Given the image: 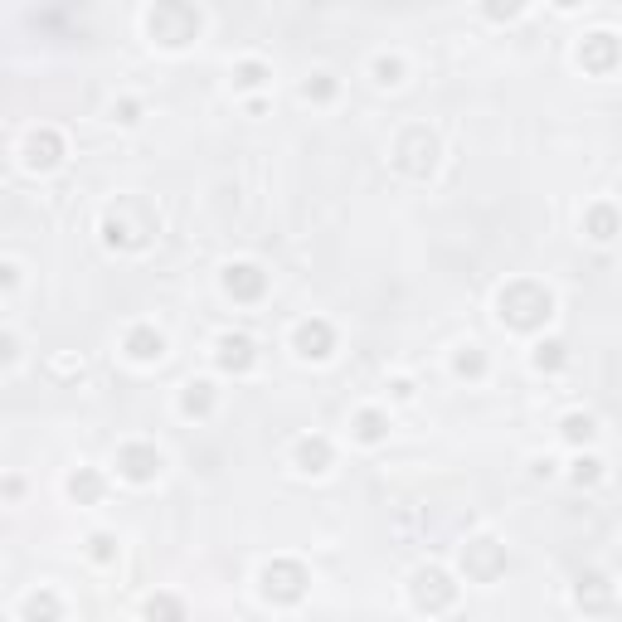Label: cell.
<instances>
[{
    "instance_id": "5b68a950",
    "label": "cell",
    "mask_w": 622,
    "mask_h": 622,
    "mask_svg": "<svg viewBox=\"0 0 622 622\" xmlns=\"http://www.w3.org/2000/svg\"><path fill=\"white\" fill-rule=\"evenodd\" d=\"M564 433L574 438V443H579V438L588 443V438H593V419H569V428H564Z\"/></svg>"
},
{
    "instance_id": "277c9868",
    "label": "cell",
    "mask_w": 622,
    "mask_h": 622,
    "mask_svg": "<svg viewBox=\"0 0 622 622\" xmlns=\"http://www.w3.org/2000/svg\"><path fill=\"white\" fill-rule=\"evenodd\" d=\"M132 355H141V360L161 355V336H151V331H136V336H132Z\"/></svg>"
},
{
    "instance_id": "52a82bcc",
    "label": "cell",
    "mask_w": 622,
    "mask_h": 622,
    "mask_svg": "<svg viewBox=\"0 0 622 622\" xmlns=\"http://www.w3.org/2000/svg\"><path fill=\"white\" fill-rule=\"evenodd\" d=\"M598 477V462H579V482H593Z\"/></svg>"
},
{
    "instance_id": "6da1fadb",
    "label": "cell",
    "mask_w": 622,
    "mask_h": 622,
    "mask_svg": "<svg viewBox=\"0 0 622 622\" xmlns=\"http://www.w3.org/2000/svg\"><path fill=\"white\" fill-rule=\"evenodd\" d=\"M297 345H301V355H326L331 331H326L321 321H311V326H301V331H297Z\"/></svg>"
},
{
    "instance_id": "7a4b0ae2",
    "label": "cell",
    "mask_w": 622,
    "mask_h": 622,
    "mask_svg": "<svg viewBox=\"0 0 622 622\" xmlns=\"http://www.w3.org/2000/svg\"><path fill=\"white\" fill-rule=\"evenodd\" d=\"M258 287H263V277H258L253 268H229V292H243V297H253Z\"/></svg>"
},
{
    "instance_id": "8992f818",
    "label": "cell",
    "mask_w": 622,
    "mask_h": 622,
    "mask_svg": "<svg viewBox=\"0 0 622 622\" xmlns=\"http://www.w3.org/2000/svg\"><path fill=\"white\" fill-rule=\"evenodd\" d=\"M559 350H564V345H559V340H549V345H540V355H535V360H540V365H549V370H554L559 360H564Z\"/></svg>"
},
{
    "instance_id": "ba28073f",
    "label": "cell",
    "mask_w": 622,
    "mask_h": 622,
    "mask_svg": "<svg viewBox=\"0 0 622 622\" xmlns=\"http://www.w3.org/2000/svg\"><path fill=\"white\" fill-rule=\"evenodd\" d=\"M360 433H365V438H380V419H375V413H365V428H360Z\"/></svg>"
},
{
    "instance_id": "3957f363",
    "label": "cell",
    "mask_w": 622,
    "mask_h": 622,
    "mask_svg": "<svg viewBox=\"0 0 622 622\" xmlns=\"http://www.w3.org/2000/svg\"><path fill=\"white\" fill-rule=\"evenodd\" d=\"M219 360H224V365H229V370H234V365L243 370V365H248V360H253V345H248L243 336H238V340H224V355H219Z\"/></svg>"
}]
</instances>
